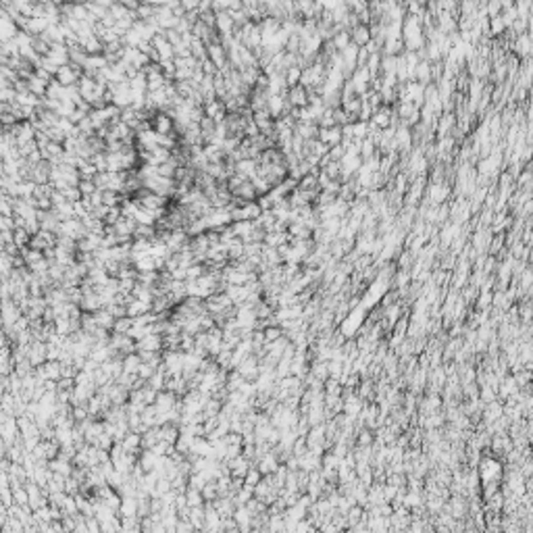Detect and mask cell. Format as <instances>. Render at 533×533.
Here are the masks:
<instances>
[{
    "label": "cell",
    "instance_id": "obj_1",
    "mask_svg": "<svg viewBox=\"0 0 533 533\" xmlns=\"http://www.w3.org/2000/svg\"><path fill=\"white\" fill-rule=\"evenodd\" d=\"M206 59H209L215 67H217V71H225V69L229 67V61H227V50L223 48L219 42H213L206 46Z\"/></svg>",
    "mask_w": 533,
    "mask_h": 533
},
{
    "label": "cell",
    "instance_id": "obj_2",
    "mask_svg": "<svg viewBox=\"0 0 533 533\" xmlns=\"http://www.w3.org/2000/svg\"><path fill=\"white\" fill-rule=\"evenodd\" d=\"M150 129L154 133H159V135H169V133L175 131V123H173V119H171L169 113L159 111L157 115L150 119Z\"/></svg>",
    "mask_w": 533,
    "mask_h": 533
},
{
    "label": "cell",
    "instance_id": "obj_3",
    "mask_svg": "<svg viewBox=\"0 0 533 533\" xmlns=\"http://www.w3.org/2000/svg\"><path fill=\"white\" fill-rule=\"evenodd\" d=\"M285 100L289 102V107L292 109H304L308 107V92L304 85H292V88H287V94H285Z\"/></svg>",
    "mask_w": 533,
    "mask_h": 533
},
{
    "label": "cell",
    "instance_id": "obj_4",
    "mask_svg": "<svg viewBox=\"0 0 533 533\" xmlns=\"http://www.w3.org/2000/svg\"><path fill=\"white\" fill-rule=\"evenodd\" d=\"M392 119H394V107H385V105H381L379 109H377V111L373 113V117H371V121H369V123H373L377 129H387V127L392 125Z\"/></svg>",
    "mask_w": 533,
    "mask_h": 533
},
{
    "label": "cell",
    "instance_id": "obj_5",
    "mask_svg": "<svg viewBox=\"0 0 533 533\" xmlns=\"http://www.w3.org/2000/svg\"><path fill=\"white\" fill-rule=\"evenodd\" d=\"M317 140L321 144H325L327 148L340 146L342 144V127H327V129H319Z\"/></svg>",
    "mask_w": 533,
    "mask_h": 533
},
{
    "label": "cell",
    "instance_id": "obj_6",
    "mask_svg": "<svg viewBox=\"0 0 533 533\" xmlns=\"http://www.w3.org/2000/svg\"><path fill=\"white\" fill-rule=\"evenodd\" d=\"M371 40V33H369V25H354L350 29V42L356 46V48H365L367 42Z\"/></svg>",
    "mask_w": 533,
    "mask_h": 533
},
{
    "label": "cell",
    "instance_id": "obj_7",
    "mask_svg": "<svg viewBox=\"0 0 533 533\" xmlns=\"http://www.w3.org/2000/svg\"><path fill=\"white\" fill-rule=\"evenodd\" d=\"M294 133L300 135L302 140H317L319 127H317V123H298L294 127Z\"/></svg>",
    "mask_w": 533,
    "mask_h": 533
},
{
    "label": "cell",
    "instance_id": "obj_8",
    "mask_svg": "<svg viewBox=\"0 0 533 533\" xmlns=\"http://www.w3.org/2000/svg\"><path fill=\"white\" fill-rule=\"evenodd\" d=\"M329 42L333 44V48L337 50V53H342V50L346 48V46H350V31H340V33H335V36Z\"/></svg>",
    "mask_w": 533,
    "mask_h": 533
},
{
    "label": "cell",
    "instance_id": "obj_9",
    "mask_svg": "<svg viewBox=\"0 0 533 533\" xmlns=\"http://www.w3.org/2000/svg\"><path fill=\"white\" fill-rule=\"evenodd\" d=\"M300 75H302V69L300 67H292L283 73V79H285V85L292 88V85H298L300 83Z\"/></svg>",
    "mask_w": 533,
    "mask_h": 533
},
{
    "label": "cell",
    "instance_id": "obj_10",
    "mask_svg": "<svg viewBox=\"0 0 533 533\" xmlns=\"http://www.w3.org/2000/svg\"><path fill=\"white\" fill-rule=\"evenodd\" d=\"M371 440H373V435H371L369 431H363V433H360V444H363V446H365V444H371Z\"/></svg>",
    "mask_w": 533,
    "mask_h": 533
}]
</instances>
